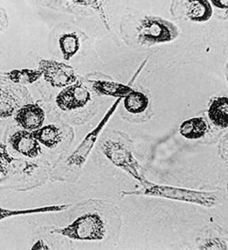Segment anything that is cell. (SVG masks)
Masks as SVG:
<instances>
[{
  "label": "cell",
  "mask_w": 228,
  "mask_h": 250,
  "mask_svg": "<svg viewBox=\"0 0 228 250\" xmlns=\"http://www.w3.org/2000/svg\"><path fill=\"white\" fill-rule=\"evenodd\" d=\"M214 6L220 9H228V0H211Z\"/></svg>",
  "instance_id": "22"
},
{
  "label": "cell",
  "mask_w": 228,
  "mask_h": 250,
  "mask_svg": "<svg viewBox=\"0 0 228 250\" xmlns=\"http://www.w3.org/2000/svg\"><path fill=\"white\" fill-rule=\"evenodd\" d=\"M15 121L22 128L35 131L43 125L45 112L37 104H26L16 112Z\"/></svg>",
  "instance_id": "8"
},
{
  "label": "cell",
  "mask_w": 228,
  "mask_h": 250,
  "mask_svg": "<svg viewBox=\"0 0 228 250\" xmlns=\"http://www.w3.org/2000/svg\"><path fill=\"white\" fill-rule=\"evenodd\" d=\"M67 206H54V207H42V208H36L30 210H7L4 208H0V220H4L11 216L21 215V214H27V213H35V212H46V211H61L67 209Z\"/></svg>",
  "instance_id": "18"
},
{
  "label": "cell",
  "mask_w": 228,
  "mask_h": 250,
  "mask_svg": "<svg viewBox=\"0 0 228 250\" xmlns=\"http://www.w3.org/2000/svg\"><path fill=\"white\" fill-rule=\"evenodd\" d=\"M209 120L219 129H227L228 127V97H216L210 101L207 109Z\"/></svg>",
  "instance_id": "10"
},
{
  "label": "cell",
  "mask_w": 228,
  "mask_h": 250,
  "mask_svg": "<svg viewBox=\"0 0 228 250\" xmlns=\"http://www.w3.org/2000/svg\"><path fill=\"white\" fill-rule=\"evenodd\" d=\"M226 144H228V136L226 137V140L224 138L221 141V144H220V148H219V150H220V149L223 150V152H221L220 155L223 157V160L227 163L228 162V145H226Z\"/></svg>",
  "instance_id": "21"
},
{
  "label": "cell",
  "mask_w": 228,
  "mask_h": 250,
  "mask_svg": "<svg viewBox=\"0 0 228 250\" xmlns=\"http://www.w3.org/2000/svg\"><path fill=\"white\" fill-rule=\"evenodd\" d=\"M13 158L9 155L7 148L4 144L0 145V172L5 173L8 170L9 166L12 164Z\"/></svg>",
  "instance_id": "19"
},
{
  "label": "cell",
  "mask_w": 228,
  "mask_h": 250,
  "mask_svg": "<svg viewBox=\"0 0 228 250\" xmlns=\"http://www.w3.org/2000/svg\"><path fill=\"white\" fill-rule=\"evenodd\" d=\"M39 69L46 82L52 87L64 88L77 82L78 77L75 69L63 62L53 60H41Z\"/></svg>",
  "instance_id": "5"
},
{
  "label": "cell",
  "mask_w": 228,
  "mask_h": 250,
  "mask_svg": "<svg viewBox=\"0 0 228 250\" xmlns=\"http://www.w3.org/2000/svg\"><path fill=\"white\" fill-rule=\"evenodd\" d=\"M6 75L11 82L20 85L32 84L42 77L40 69H13Z\"/></svg>",
  "instance_id": "16"
},
{
  "label": "cell",
  "mask_w": 228,
  "mask_h": 250,
  "mask_svg": "<svg viewBox=\"0 0 228 250\" xmlns=\"http://www.w3.org/2000/svg\"><path fill=\"white\" fill-rule=\"evenodd\" d=\"M9 143L14 150L29 158H35L42 152L39 142L27 130L18 131L13 134L9 139Z\"/></svg>",
  "instance_id": "9"
},
{
  "label": "cell",
  "mask_w": 228,
  "mask_h": 250,
  "mask_svg": "<svg viewBox=\"0 0 228 250\" xmlns=\"http://www.w3.org/2000/svg\"><path fill=\"white\" fill-rule=\"evenodd\" d=\"M59 46L64 60H70L77 55L80 48V41L78 35L75 33H69L62 35L59 39Z\"/></svg>",
  "instance_id": "17"
},
{
  "label": "cell",
  "mask_w": 228,
  "mask_h": 250,
  "mask_svg": "<svg viewBox=\"0 0 228 250\" xmlns=\"http://www.w3.org/2000/svg\"><path fill=\"white\" fill-rule=\"evenodd\" d=\"M91 100V92L82 83H74L64 87L56 96V103L63 112H71L86 106Z\"/></svg>",
  "instance_id": "7"
},
{
  "label": "cell",
  "mask_w": 228,
  "mask_h": 250,
  "mask_svg": "<svg viewBox=\"0 0 228 250\" xmlns=\"http://www.w3.org/2000/svg\"><path fill=\"white\" fill-rule=\"evenodd\" d=\"M123 106L128 116L139 118L149 107V99L143 92L133 90L123 98Z\"/></svg>",
  "instance_id": "12"
},
{
  "label": "cell",
  "mask_w": 228,
  "mask_h": 250,
  "mask_svg": "<svg viewBox=\"0 0 228 250\" xmlns=\"http://www.w3.org/2000/svg\"><path fill=\"white\" fill-rule=\"evenodd\" d=\"M187 15L191 21L204 23L212 16V8L209 0H188Z\"/></svg>",
  "instance_id": "14"
},
{
  "label": "cell",
  "mask_w": 228,
  "mask_h": 250,
  "mask_svg": "<svg viewBox=\"0 0 228 250\" xmlns=\"http://www.w3.org/2000/svg\"><path fill=\"white\" fill-rule=\"evenodd\" d=\"M140 184L142 186L141 190L126 192L125 195H142L161 199H171L208 208L215 207L219 201V196L216 194L215 192L189 190L180 187L157 185L147 181L146 178L140 182Z\"/></svg>",
  "instance_id": "1"
},
{
  "label": "cell",
  "mask_w": 228,
  "mask_h": 250,
  "mask_svg": "<svg viewBox=\"0 0 228 250\" xmlns=\"http://www.w3.org/2000/svg\"><path fill=\"white\" fill-rule=\"evenodd\" d=\"M13 83H0V119L13 116L28 100L29 91Z\"/></svg>",
  "instance_id": "6"
},
{
  "label": "cell",
  "mask_w": 228,
  "mask_h": 250,
  "mask_svg": "<svg viewBox=\"0 0 228 250\" xmlns=\"http://www.w3.org/2000/svg\"><path fill=\"white\" fill-rule=\"evenodd\" d=\"M53 232L75 241H102L106 234V225L99 213L89 212Z\"/></svg>",
  "instance_id": "2"
},
{
  "label": "cell",
  "mask_w": 228,
  "mask_h": 250,
  "mask_svg": "<svg viewBox=\"0 0 228 250\" xmlns=\"http://www.w3.org/2000/svg\"><path fill=\"white\" fill-rule=\"evenodd\" d=\"M69 1L73 2L74 4H79L83 6H95L96 4H98L100 0H69Z\"/></svg>",
  "instance_id": "20"
},
{
  "label": "cell",
  "mask_w": 228,
  "mask_h": 250,
  "mask_svg": "<svg viewBox=\"0 0 228 250\" xmlns=\"http://www.w3.org/2000/svg\"><path fill=\"white\" fill-rule=\"evenodd\" d=\"M178 35L179 30L176 25L156 16L143 18L137 27L139 43L147 47L170 42Z\"/></svg>",
  "instance_id": "3"
},
{
  "label": "cell",
  "mask_w": 228,
  "mask_h": 250,
  "mask_svg": "<svg viewBox=\"0 0 228 250\" xmlns=\"http://www.w3.org/2000/svg\"><path fill=\"white\" fill-rule=\"evenodd\" d=\"M93 91L101 96H109L113 98H124L134 89L120 83L111 82L106 80H99L93 82Z\"/></svg>",
  "instance_id": "13"
},
{
  "label": "cell",
  "mask_w": 228,
  "mask_h": 250,
  "mask_svg": "<svg viewBox=\"0 0 228 250\" xmlns=\"http://www.w3.org/2000/svg\"><path fill=\"white\" fill-rule=\"evenodd\" d=\"M101 150L113 165L127 173L130 177L139 182L145 179L141 172L142 167L127 143L118 139H107L101 144Z\"/></svg>",
  "instance_id": "4"
},
{
  "label": "cell",
  "mask_w": 228,
  "mask_h": 250,
  "mask_svg": "<svg viewBox=\"0 0 228 250\" xmlns=\"http://www.w3.org/2000/svg\"><path fill=\"white\" fill-rule=\"evenodd\" d=\"M35 138L43 146L53 149L62 141V132L56 125H47L32 132Z\"/></svg>",
  "instance_id": "15"
},
{
  "label": "cell",
  "mask_w": 228,
  "mask_h": 250,
  "mask_svg": "<svg viewBox=\"0 0 228 250\" xmlns=\"http://www.w3.org/2000/svg\"><path fill=\"white\" fill-rule=\"evenodd\" d=\"M210 125L203 117H193L183 121L179 125V134L186 140L197 141L204 138L209 132Z\"/></svg>",
  "instance_id": "11"
}]
</instances>
